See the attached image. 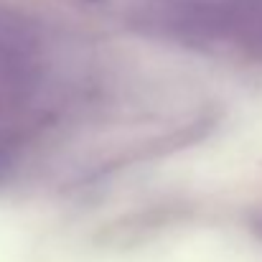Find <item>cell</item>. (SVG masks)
Wrapping results in <instances>:
<instances>
[{"label":"cell","instance_id":"cell-3","mask_svg":"<svg viewBox=\"0 0 262 262\" xmlns=\"http://www.w3.org/2000/svg\"><path fill=\"white\" fill-rule=\"evenodd\" d=\"M92 3H102V0H92Z\"/></svg>","mask_w":262,"mask_h":262},{"label":"cell","instance_id":"cell-1","mask_svg":"<svg viewBox=\"0 0 262 262\" xmlns=\"http://www.w3.org/2000/svg\"><path fill=\"white\" fill-rule=\"evenodd\" d=\"M28 56V41L20 33V28L0 15V72L23 67Z\"/></svg>","mask_w":262,"mask_h":262},{"label":"cell","instance_id":"cell-2","mask_svg":"<svg viewBox=\"0 0 262 262\" xmlns=\"http://www.w3.org/2000/svg\"><path fill=\"white\" fill-rule=\"evenodd\" d=\"M8 171V156H5V150H0V178L5 176Z\"/></svg>","mask_w":262,"mask_h":262}]
</instances>
